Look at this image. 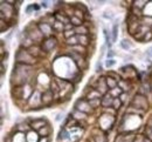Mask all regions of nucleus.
Here are the masks:
<instances>
[{
	"label": "nucleus",
	"instance_id": "12",
	"mask_svg": "<svg viewBox=\"0 0 152 142\" xmlns=\"http://www.w3.org/2000/svg\"><path fill=\"white\" fill-rule=\"evenodd\" d=\"M39 131V135L40 136H43V137H47L49 134H50V127L48 125H46L45 127H42L40 130H37Z\"/></svg>",
	"mask_w": 152,
	"mask_h": 142
},
{
	"label": "nucleus",
	"instance_id": "24",
	"mask_svg": "<svg viewBox=\"0 0 152 142\" xmlns=\"http://www.w3.org/2000/svg\"><path fill=\"white\" fill-rule=\"evenodd\" d=\"M121 93H122V89L119 87H116V88H113V89H110V93L109 94L113 98V96H118Z\"/></svg>",
	"mask_w": 152,
	"mask_h": 142
},
{
	"label": "nucleus",
	"instance_id": "18",
	"mask_svg": "<svg viewBox=\"0 0 152 142\" xmlns=\"http://www.w3.org/2000/svg\"><path fill=\"white\" fill-rule=\"evenodd\" d=\"M75 32L76 33H79V35H87L88 33V28L87 27H84V26H79V27H76L75 28Z\"/></svg>",
	"mask_w": 152,
	"mask_h": 142
},
{
	"label": "nucleus",
	"instance_id": "16",
	"mask_svg": "<svg viewBox=\"0 0 152 142\" xmlns=\"http://www.w3.org/2000/svg\"><path fill=\"white\" fill-rule=\"evenodd\" d=\"M77 36V40H79V42L81 44V46H85V45H88V41H89V39H88V35H76Z\"/></svg>",
	"mask_w": 152,
	"mask_h": 142
},
{
	"label": "nucleus",
	"instance_id": "2",
	"mask_svg": "<svg viewBox=\"0 0 152 142\" xmlns=\"http://www.w3.org/2000/svg\"><path fill=\"white\" fill-rule=\"evenodd\" d=\"M15 59L19 63H22V65H31V63L35 62V58H33L29 52L24 51V50L18 51V53L15 55Z\"/></svg>",
	"mask_w": 152,
	"mask_h": 142
},
{
	"label": "nucleus",
	"instance_id": "7",
	"mask_svg": "<svg viewBox=\"0 0 152 142\" xmlns=\"http://www.w3.org/2000/svg\"><path fill=\"white\" fill-rule=\"evenodd\" d=\"M39 30L42 33V35H47V36H48V35L52 34V26L49 24H47V22L39 24Z\"/></svg>",
	"mask_w": 152,
	"mask_h": 142
},
{
	"label": "nucleus",
	"instance_id": "14",
	"mask_svg": "<svg viewBox=\"0 0 152 142\" xmlns=\"http://www.w3.org/2000/svg\"><path fill=\"white\" fill-rule=\"evenodd\" d=\"M105 80H107V85H108V87H109L110 89H113V88H116V87H117L118 82L116 81V79H113V78L108 77Z\"/></svg>",
	"mask_w": 152,
	"mask_h": 142
},
{
	"label": "nucleus",
	"instance_id": "34",
	"mask_svg": "<svg viewBox=\"0 0 152 142\" xmlns=\"http://www.w3.org/2000/svg\"><path fill=\"white\" fill-rule=\"evenodd\" d=\"M145 54H146V56H147L149 59H152V47H150V48L146 51V53H145Z\"/></svg>",
	"mask_w": 152,
	"mask_h": 142
},
{
	"label": "nucleus",
	"instance_id": "4",
	"mask_svg": "<svg viewBox=\"0 0 152 142\" xmlns=\"http://www.w3.org/2000/svg\"><path fill=\"white\" fill-rule=\"evenodd\" d=\"M113 124V119L111 115H108V114H103L100 119V125L103 129H108L111 125Z\"/></svg>",
	"mask_w": 152,
	"mask_h": 142
},
{
	"label": "nucleus",
	"instance_id": "36",
	"mask_svg": "<svg viewBox=\"0 0 152 142\" xmlns=\"http://www.w3.org/2000/svg\"><path fill=\"white\" fill-rule=\"evenodd\" d=\"M104 35H105V40H107V42L110 45V42H109V41H110V35L108 34V31H107V30H104Z\"/></svg>",
	"mask_w": 152,
	"mask_h": 142
},
{
	"label": "nucleus",
	"instance_id": "17",
	"mask_svg": "<svg viewBox=\"0 0 152 142\" xmlns=\"http://www.w3.org/2000/svg\"><path fill=\"white\" fill-rule=\"evenodd\" d=\"M117 36H118V25L115 24L112 27V36H111V41L115 42L117 40Z\"/></svg>",
	"mask_w": 152,
	"mask_h": 142
},
{
	"label": "nucleus",
	"instance_id": "35",
	"mask_svg": "<svg viewBox=\"0 0 152 142\" xmlns=\"http://www.w3.org/2000/svg\"><path fill=\"white\" fill-rule=\"evenodd\" d=\"M75 17H77L79 19H82L83 14H82V12H81V11H79V9H76V11H75Z\"/></svg>",
	"mask_w": 152,
	"mask_h": 142
},
{
	"label": "nucleus",
	"instance_id": "33",
	"mask_svg": "<svg viewBox=\"0 0 152 142\" xmlns=\"http://www.w3.org/2000/svg\"><path fill=\"white\" fill-rule=\"evenodd\" d=\"M113 108L115 109H118L119 108V106H121V101L118 100V98H115V100H113Z\"/></svg>",
	"mask_w": 152,
	"mask_h": 142
},
{
	"label": "nucleus",
	"instance_id": "26",
	"mask_svg": "<svg viewBox=\"0 0 152 142\" xmlns=\"http://www.w3.org/2000/svg\"><path fill=\"white\" fill-rule=\"evenodd\" d=\"M101 103V101H100V99H94V100H89V105L91 106V107H94V108H96L98 105Z\"/></svg>",
	"mask_w": 152,
	"mask_h": 142
},
{
	"label": "nucleus",
	"instance_id": "10",
	"mask_svg": "<svg viewBox=\"0 0 152 142\" xmlns=\"http://www.w3.org/2000/svg\"><path fill=\"white\" fill-rule=\"evenodd\" d=\"M12 142H27V136L22 133V131H19L13 136Z\"/></svg>",
	"mask_w": 152,
	"mask_h": 142
},
{
	"label": "nucleus",
	"instance_id": "15",
	"mask_svg": "<svg viewBox=\"0 0 152 142\" xmlns=\"http://www.w3.org/2000/svg\"><path fill=\"white\" fill-rule=\"evenodd\" d=\"M31 105H37V103L40 102V94L37 93V92H35L33 95L31 96Z\"/></svg>",
	"mask_w": 152,
	"mask_h": 142
},
{
	"label": "nucleus",
	"instance_id": "37",
	"mask_svg": "<svg viewBox=\"0 0 152 142\" xmlns=\"http://www.w3.org/2000/svg\"><path fill=\"white\" fill-rule=\"evenodd\" d=\"M41 6L42 7H47V6H48V3H47V1H42L41 3Z\"/></svg>",
	"mask_w": 152,
	"mask_h": 142
},
{
	"label": "nucleus",
	"instance_id": "20",
	"mask_svg": "<svg viewBox=\"0 0 152 142\" xmlns=\"http://www.w3.org/2000/svg\"><path fill=\"white\" fill-rule=\"evenodd\" d=\"M26 136H27V142H37V136L34 131H29Z\"/></svg>",
	"mask_w": 152,
	"mask_h": 142
},
{
	"label": "nucleus",
	"instance_id": "13",
	"mask_svg": "<svg viewBox=\"0 0 152 142\" xmlns=\"http://www.w3.org/2000/svg\"><path fill=\"white\" fill-rule=\"evenodd\" d=\"M88 100H94V99H100L101 98V93L97 89H91L90 93L87 95Z\"/></svg>",
	"mask_w": 152,
	"mask_h": 142
},
{
	"label": "nucleus",
	"instance_id": "39",
	"mask_svg": "<svg viewBox=\"0 0 152 142\" xmlns=\"http://www.w3.org/2000/svg\"><path fill=\"white\" fill-rule=\"evenodd\" d=\"M147 127H150V128L152 129V119L149 121V124H147Z\"/></svg>",
	"mask_w": 152,
	"mask_h": 142
},
{
	"label": "nucleus",
	"instance_id": "3",
	"mask_svg": "<svg viewBox=\"0 0 152 142\" xmlns=\"http://www.w3.org/2000/svg\"><path fill=\"white\" fill-rule=\"evenodd\" d=\"M134 105L137 107V108H142V109H146L147 108V101H146V98L144 95H138L135 96L134 99Z\"/></svg>",
	"mask_w": 152,
	"mask_h": 142
},
{
	"label": "nucleus",
	"instance_id": "22",
	"mask_svg": "<svg viewBox=\"0 0 152 142\" xmlns=\"http://www.w3.org/2000/svg\"><path fill=\"white\" fill-rule=\"evenodd\" d=\"M121 47L124 51H129L130 48H131V44L129 42V40H126V39H123L122 41H121Z\"/></svg>",
	"mask_w": 152,
	"mask_h": 142
},
{
	"label": "nucleus",
	"instance_id": "21",
	"mask_svg": "<svg viewBox=\"0 0 152 142\" xmlns=\"http://www.w3.org/2000/svg\"><path fill=\"white\" fill-rule=\"evenodd\" d=\"M73 115H74L75 119H79V120H85V119H87V116H85L84 113H82V112H80V110H77V109L74 112Z\"/></svg>",
	"mask_w": 152,
	"mask_h": 142
},
{
	"label": "nucleus",
	"instance_id": "5",
	"mask_svg": "<svg viewBox=\"0 0 152 142\" xmlns=\"http://www.w3.org/2000/svg\"><path fill=\"white\" fill-rule=\"evenodd\" d=\"M56 46V39L55 38H47V39L43 41L42 44V51H46V52H50L54 47Z\"/></svg>",
	"mask_w": 152,
	"mask_h": 142
},
{
	"label": "nucleus",
	"instance_id": "8",
	"mask_svg": "<svg viewBox=\"0 0 152 142\" xmlns=\"http://www.w3.org/2000/svg\"><path fill=\"white\" fill-rule=\"evenodd\" d=\"M45 126H46V121L43 119H36V120L32 121V124H31V127L34 129H37V130H40Z\"/></svg>",
	"mask_w": 152,
	"mask_h": 142
},
{
	"label": "nucleus",
	"instance_id": "25",
	"mask_svg": "<svg viewBox=\"0 0 152 142\" xmlns=\"http://www.w3.org/2000/svg\"><path fill=\"white\" fill-rule=\"evenodd\" d=\"M77 42H79L77 36H71V38H69V39H67V44L70 45L71 47L73 46H76V45H77Z\"/></svg>",
	"mask_w": 152,
	"mask_h": 142
},
{
	"label": "nucleus",
	"instance_id": "30",
	"mask_svg": "<svg viewBox=\"0 0 152 142\" xmlns=\"http://www.w3.org/2000/svg\"><path fill=\"white\" fill-rule=\"evenodd\" d=\"M74 33H75V31H73V30H68V31H66L63 34H64V36L67 38V39H69V38H71V36H75Z\"/></svg>",
	"mask_w": 152,
	"mask_h": 142
},
{
	"label": "nucleus",
	"instance_id": "6",
	"mask_svg": "<svg viewBox=\"0 0 152 142\" xmlns=\"http://www.w3.org/2000/svg\"><path fill=\"white\" fill-rule=\"evenodd\" d=\"M76 109L83 112V113H90L91 112V106L89 105V102H87L85 100H79L76 102Z\"/></svg>",
	"mask_w": 152,
	"mask_h": 142
},
{
	"label": "nucleus",
	"instance_id": "11",
	"mask_svg": "<svg viewBox=\"0 0 152 142\" xmlns=\"http://www.w3.org/2000/svg\"><path fill=\"white\" fill-rule=\"evenodd\" d=\"M41 100H42L43 103H46V105H49V103L53 101V94L50 92H46L43 95H42Z\"/></svg>",
	"mask_w": 152,
	"mask_h": 142
},
{
	"label": "nucleus",
	"instance_id": "38",
	"mask_svg": "<svg viewBox=\"0 0 152 142\" xmlns=\"http://www.w3.org/2000/svg\"><path fill=\"white\" fill-rule=\"evenodd\" d=\"M108 56H110V58H109V59H112V58H111V56H113V52H112V51H110V52L108 53Z\"/></svg>",
	"mask_w": 152,
	"mask_h": 142
},
{
	"label": "nucleus",
	"instance_id": "41",
	"mask_svg": "<svg viewBox=\"0 0 152 142\" xmlns=\"http://www.w3.org/2000/svg\"><path fill=\"white\" fill-rule=\"evenodd\" d=\"M41 142H48V140H47V139H43V140H42Z\"/></svg>",
	"mask_w": 152,
	"mask_h": 142
},
{
	"label": "nucleus",
	"instance_id": "32",
	"mask_svg": "<svg viewBox=\"0 0 152 142\" xmlns=\"http://www.w3.org/2000/svg\"><path fill=\"white\" fill-rule=\"evenodd\" d=\"M103 18L108 19V20H111V19L113 18V14H112L111 12H108V11H105V12L103 13Z\"/></svg>",
	"mask_w": 152,
	"mask_h": 142
},
{
	"label": "nucleus",
	"instance_id": "29",
	"mask_svg": "<svg viewBox=\"0 0 152 142\" xmlns=\"http://www.w3.org/2000/svg\"><path fill=\"white\" fill-rule=\"evenodd\" d=\"M115 65H116V60H115V59H108V60H107V62H105V66H107L108 68L113 67Z\"/></svg>",
	"mask_w": 152,
	"mask_h": 142
},
{
	"label": "nucleus",
	"instance_id": "27",
	"mask_svg": "<svg viewBox=\"0 0 152 142\" xmlns=\"http://www.w3.org/2000/svg\"><path fill=\"white\" fill-rule=\"evenodd\" d=\"M54 28H55V30H58V31H62L63 28H64V26H63V24L60 22V21H55V22H54Z\"/></svg>",
	"mask_w": 152,
	"mask_h": 142
},
{
	"label": "nucleus",
	"instance_id": "40",
	"mask_svg": "<svg viewBox=\"0 0 152 142\" xmlns=\"http://www.w3.org/2000/svg\"><path fill=\"white\" fill-rule=\"evenodd\" d=\"M143 142H152L151 140H149L147 137H145V139H143Z\"/></svg>",
	"mask_w": 152,
	"mask_h": 142
},
{
	"label": "nucleus",
	"instance_id": "28",
	"mask_svg": "<svg viewBox=\"0 0 152 142\" xmlns=\"http://www.w3.org/2000/svg\"><path fill=\"white\" fill-rule=\"evenodd\" d=\"M145 137H147L149 140L152 141V129L147 126H146V129H145Z\"/></svg>",
	"mask_w": 152,
	"mask_h": 142
},
{
	"label": "nucleus",
	"instance_id": "19",
	"mask_svg": "<svg viewBox=\"0 0 152 142\" xmlns=\"http://www.w3.org/2000/svg\"><path fill=\"white\" fill-rule=\"evenodd\" d=\"M71 50L79 54H84L85 53V47L84 46H80V45H76V46H73Z\"/></svg>",
	"mask_w": 152,
	"mask_h": 142
},
{
	"label": "nucleus",
	"instance_id": "1",
	"mask_svg": "<svg viewBox=\"0 0 152 142\" xmlns=\"http://www.w3.org/2000/svg\"><path fill=\"white\" fill-rule=\"evenodd\" d=\"M31 66L29 65H22V63H18L14 66V72H13V77L15 75L16 83H25L27 81L28 74L31 71Z\"/></svg>",
	"mask_w": 152,
	"mask_h": 142
},
{
	"label": "nucleus",
	"instance_id": "23",
	"mask_svg": "<svg viewBox=\"0 0 152 142\" xmlns=\"http://www.w3.org/2000/svg\"><path fill=\"white\" fill-rule=\"evenodd\" d=\"M70 22H71L73 25H75L76 27L82 26V20H81V19H79L77 17H75V15H73V17H71V19H70Z\"/></svg>",
	"mask_w": 152,
	"mask_h": 142
},
{
	"label": "nucleus",
	"instance_id": "9",
	"mask_svg": "<svg viewBox=\"0 0 152 142\" xmlns=\"http://www.w3.org/2000/svg\"><path fill=\"white\" fill-rule=\"evenodd\" d=\"M113 100H115V98H112L110 94H107V95L101 100V103H102V106H104V107H109V106L113 105Z\"/></svg>",
	"mask_w": 152,
	"mask_h": 142
},
{
	"label": "nucleus",
	"instance_id": "31",
	"mask_svg": "<svg viewBox=\"0 0 152 142\" xmlns=\"http://www.w3.org/2000/svg\"><path fill=\"white\" fill-rule=\"evenodd\" d=\"M147 4V1H145V0H138V1H135V6L137 7H143L144 5H146Z\"/></svg>",
	"mask_w": 152,
	"mask_h": 142
}]
</instances>
